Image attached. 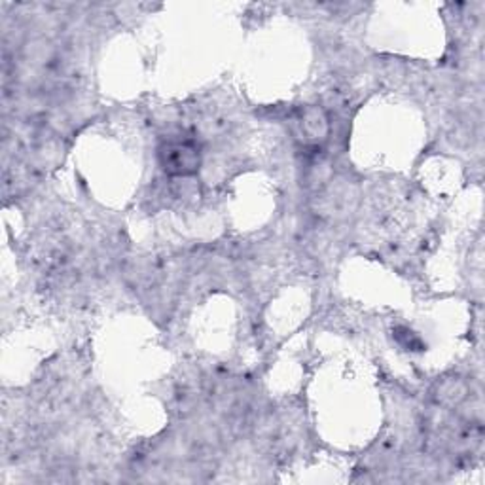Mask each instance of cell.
I'll return each instance as SVG.
<instances>
[{
    "label": "cell",
    "instance_id": "cell-1",
    "mask_svg": "<svg viewBox=\"0 0 485 485\" xmlns=\"http://www.w3.org/2000/svg\"><path fill=\"white\" fill-rule=\"evenodd\" d=\"M159 164L173 176L196 174L201 166V154L192 141H169L159 149Z\"/></svg>",
    "mask_w": 485,
    "mask_h": 485
},
{
    "label": "cell",
    "instance_id": "cell-2",
    "mask_svg": "<svg viewBox=\"0 0 485 485\" xmlns=\"http://www.w3.org/2000/svg\"><path fill=\"white\" fill-rule=\"evenodd\" d=\"M302 131L303 135L310 139V141H322L327 139L328 135V117L327 114L322 112L320 109L317 107H311L307 109L303 114H302Z\"/></svg>",
    "mask_w": 485,
    "mask_h": 485
}]
</instances>
